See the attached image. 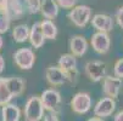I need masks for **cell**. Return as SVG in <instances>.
<instances>
[{
    "label": "cell",
    "mask_w": 123,
    "mask_h": 121,
    "mask_svg": "<svg viewBox=\"0 0 123 121\" xmlns=\"http://www.w3.org/2000/svg\"><path fill=\"white\" fill-rule=\"evenodd\" d=\"M25 81L21 78H0V105H6L12 97L23 92Z\"/></svg>",
    "instance_id": "obj_1"
},
{
    "label": "cell",
    "mask_w": 123,
    "mask_h": 121,
    "mask_svg": "<svg viewBox=\"0 0 123 121\" xmlns=\"http://www.w3.org/2000/svg\"><path fill=\"white\" fill-rule=\"evenodd\" d=\"M92 16V9L89 6L85 5H78L76 7H73L68 13V17L77 27H85L86 23L89 22Z\"/></svg>",
    "instance_id": "obj_2"
},
{
    "label": "cell",
    "mask_w": 123,
    "mask_h": 121,
    "mask_svg": "<svg viewBox=\"0 0 123 121\" xmlns=\"http://www.w3.org/2000/svg\"><path fill=\"white\" fill-rule=\"evenodd\" d=\"M40 100H42V104H43L44 109L54 113V114L56 111H59L60 104H61V96L56 90H52V89L45 90L42 93Z\"/></svg>",
    "instance_id": "obj_3"
},
{
    "label": "cell",
    "mask_w": 123,
    "mask_h": 121,
    "mask_svg": "<svg viewBox=\"0 0 123 121\" xmlns=\"http://www.w3.org/2000/svg\"><path fill=\"white\" fill-rule=\"evenodd\" d=\"M26 119L28 121H39L44 113V107L39 97H31L25 108Z\"/></svg>",
    "instance_id": "obj_4"
},
{
    "label": "cell",
    "mask_w": 123,
    "mask_h": 121,
    "mask_svg": "<svg viewBox=\"0 0 123 121\" xmlns=\"http://www.w3.org/2000/svg\"><path fill=\"white\" fill-rule=\"evenodd\" d=\"M85 73L89 79L98 82L106 76V64L100 61H92L85 64Z\"/></svg>",
    "instance_id": "obj_5"
},
{
    "label": "cell",
    "mask_w": 123,
    "mask_h": 121,
    "mask_svg": "<svg viewBox=\"0 0 123 121\" xmlns=\"http://www.w3.org/2000/svg\"><path fill=\"white\" fill-rule=\"evenodd\" d=\"M13 59H15V63L18 65L21 69H31L34 64V62H36V55H34V52L31 50V48H20L17 52L15 53L13 56Z\"/></svg>",
    "instance_id": "obj_6"
},
{
    "label": "cell",
    "mask_w": 123,
    "mask_h": 121,
    "mask_svg": "<svg viewBox=\"0 0 123 121\" xmlns=\"http://www.w3.org/2000/svg\"><path fill=\"white\" fill-rule=\"evenodd\" d=\"M122 86H123L122 79L116 76H105L102 82V91L106 95V97L115 99L118 96Z\"/></svg>",
    "instance_id": "obj_7"
},
{
    "label": "cell",
    "mask_w": 123,
    "mask_h": 121,
    "mask_svg": "<svg viewBox=\"0 0 123 121\" xmlns=\"http://www.w3.org/2000/svg\"><path fill=\"white\" fill-rule=\"evenodd\" d=\"M71 105H72V109L76 113L84 114L92 107V98L85 92H79V93L74 95V97L71 102Z\"/></svg>",
    "instance_id": "obj_8"
},
{
    "label": "cell",
    "mask_w": 123,
    "mask_h": 121,
    "mask_svg": "<svg viewBox=\"0 0 123 121\" xmlns=\"http://www.w3.org/2000/svg\"><path fill=\"white\" fill-rule=\"evenodd\" d=\"M90 42L93 48L98 53H106L110 50V45H111L110 37L107 35V33H102V32H98L93 34Z\"/></svg>",
    "instance_id": "obj_9"
},
{
    "label": "cell",
    "mask_w": 123,
    "mask_h": 121,
    "mask_svg": "<svg viewBox=\"0 0 123 121\" xmlns=\"http://www.w3.org/2000/svg\"><path fill=\"white\" fill-rule=\"evenodd\" d=\"M115 108H116L115 99L105 97L96 103V105L94 108V114L96 115V117H106L113 113Z\"/></svg>",
    "instance_id": "obj_10"
},
{
    "label": "cell",
    "mask_w": 123,
    "mask_h": 121,
    "mask_svg": "<svg viewBox=\"0 0 123 121\" xmlns=\"http://www.w3.org/2000/svg\"><path fill=\"white\" fill-rule=\"evenodd\" d=\"M45 76H46V80L49 84L51 85H61L63 82H66V80L69 79L68 74L65 73L61 68L59 67H49L46 69V73H45Z\"/></svg>",
    "instance_id": "obj_11"
},
{
    "label": "cell",
    "mask_w": 123,
    "mask_h": 121,
    "mask_svg": "<svg viewBox=\"0 0 123 121\" xmlns=\"http://www.w3.org/2000/svg\"><path fill=\"white\" fill-rule=\"evenodd\" d=\"M92 24L95 29H98V32H102V33H107L113 28V20L110 16L104 15V13H98L93 17L92 20Z\"/></svg>",
    "instance_id": "obj_12"
},
{
    "label": "cell",
    "mask_w": 123,
    "mask_h": 121,
    "mask_svg": "<svg viewBox=\"0 0 123 121\" xmlns=\"http://www.w3.org/2000/svg\"><path fill=\"white\" fill-rule=\"evenodd\" d=\"M39 9L43 16L46 17L48 20L55 18L59 13V6H57L56 0H40Z\"/></svg>",
    "instance_id": "obj_13"
},
{
    "label": "cell",
    "mask_w": 123,
    "mask_h": 121,
    "mask_svg": "<svg viewBox=\"0 0 123 121\" xmlns=\"http://www.w3.org/2000/svg\"><path fill=\"white\" fill-rule=\"evenodd\" d=\"M77 61L73 55H62L59 59V68H61L65 73L68 74L69 79H72V73H76Z\"/></svg>",
    "instance_id": "obj_14"
},
{
    "label": "cell",
    "mask_w": 123,
    "mask_h": 121,
    "mask_svg": "<svg viewBox=\"0 0 123 121\" xmlns=\"http://www.w3.org/2000/svg\"><path fill=\"white\" fill-rule=\"evenodd\" d=\"M32 46L34 48H39L42 47V45L44 44V35H43V32L40 28V22H37L32 26V28L29 29V37H28Z\"/></svg>",
    "instance_id": "obj_15"
},
{
    "label": "cell",
    "mask_w": 123,
    "mask_h": 121,
    "mask_svg": "<svg viewBox=\"0 0 123 121\" xmlns=\"http://www.w3.org/2000/svg\"><path fill=\"white\" fill-rule=\"evenodd\" d=\"M86 48H88V42L80 35L73 37L69 41V50L72 51L73 56H83L86 52Z\"/></svg>",
    "instance_id": "obj_16"
},
{
    "label": "cell",
    "mask_w": 123,
    "mask_h": 121,
    "mask_svg": "<svg viewBox=\"0 0 123 121\" xmlns=\"http://www.w3.org/2000/svg\"><path fill=\"white\" fill-rule=\"evenodd\" d=\"M20 109L16 105L12 104H6L3 107L1 115H3V121H18L20 119Z\"/></svg>",
    "instance_id": "obj_17"
},
{
    "label": "cell",
    "mask_w": 123,
    "mask_h": 121,
    "mask_svg": "<svg viewBox=\"0 0 123 121\" xmlns=\"http://www.w3.org/2000/svg\"><path fill=\"white\" fill-rule=\"evenodd\" d=\"M40 28L43 32V35L46 39H55L57 35V28L50 20H44L40 22Z\"/></svg>",
    "instance_id": "obj_18"
},
{
    "label": "cell",
    "mask_w": 123,
    "mask_h": 121,
    "mask_svg": "<svg viewBox=\"0 0 123 121\" xmlns=\"http://www.w3.org/2000/svg\"><path fill=\"white\" fill-rule=\"evenodd\" d=\"M12 35H13V39L15 41L17 42H25L28 37H29V28L27 24H18L13 28V32H12Z\"/></svg>",
    "instance_id": "obj_19"
},
{
    "label": "cell",
    "mask_w": 123,
    "mask_h": 121,
    "mask_svg": "<svg viewBox=\"0 0 123 121\" xmlns=\"http://www.w3.org/2000/svg\"><path fill=\"white\" fill-rule=\"evenodd\" d=\"M10 27V15L5 6L0 5V33L7 32Z\"/></svg>",
    "instance_id": "obj_20"
},
{
    "label": "cell",
    "mask_w": 123,
    "mask_h": 121,
    "mask_svg": "<svg viewBox=\"0 0 123 121\" xmlns=\"http://www.w3.org/2000/svg\"><path fill=\"white\" fill-rule=\"evenodd\" d=\"M113 72H115V76L116 78H119V79L123 78V58H121V59H118L116 62Z\"/></svg>",
    "instance_id": "obj_21"
},
{
    "label": "cell",
    "mask_w": 123,
    "mask_h": 121,
    "mask_svg": "<svg viewBox=\"0 0 123 121\" xmlns=\"http://www.w3.org/2000/svg\"><path fill=\"white\" fill-rule=\"evenodd\" d=\"M116 21L118 23V26L123 29V6L118 9L117 13H116Z\"/></svg>",
    "instance_id": "obj_22"
},
{
    "label": "cell",
    "mask_w": 123,
    "mask_h": 121,
    "mask_svg": "<svg viewBox=\"0 0 123 121\" xmlns=\"http://www.w3.org/2000/svg\"><path fill=\"white\" fill-rule=\"evenodd\" d=\"M78 1V0H57V3L62 6V7H72Z\"/></svg>",
    "instance_id": "obj_23"
},
{
    "label": "cell",
    "mask_w": 123,
    "mask_h": 121,
    "mask_svg": "<svg viewBox=\"0 0 123 121\" xmlns=\"http://www.w3.org/2000/svg\"><path fill=\"white\" fill-rule=\"evenodd\" d=\"M44 121H59V119L56 117V115H55V114L49 113L48 115H45V117H44Z\"/></svg>",
    "instance_id": "obj_24"
},
{
    "label": "cell",
    "mask_w": 123,
    "mask_h": 121,
    "mask_svg": "<svg viewBox=\"0 0 123 121\" xmlns=\"http://www.w3.org/2000/svg\"><path fill=\"white\" fill-rule=\"evenodd\" d=\"M115 121H123V110H121L119 113L116 114V116H115Z\"/></svg>",
    "instance_id": "obj_25"
},
{
    "label": "cell",
    "mask_w": 123,
    "mask_h": 121,
    "mask_svg": "<svg viewBox=\"0 0 123 121\" xmlns=\"http://www.w3.org/2000/svg\"><path fill=\"white\" fill-rule=\"evenodd\" d=\"M4 68H5V61L1 56H0V73L4 70Z\"/></svg>",
    "instance_id": "obj_26"
},
{
    "label": "cell",
    "mask_w": 123,
    "mask_h": 121,
    "mask_svg": "<svg viewBox=\"0 0 123 121\" xmlns=\"http://www.w3.org/2000/svg\"><path fill=\"white\" fill-rule=\"evenodd\" d=\"M88 121H102L100 117H92V119H89Z\"/></svg>",
    "instance_id": "obj_27"
},
{
    "label": "cell",
    "mask_w": 123,
    "mask_h": 121,
    "mask_svg": "<svg viewBox=\"0 0 123 121\" xmlns=\"http://www.w3.org/2000/svg\"><path fill=\"white\" fill-rule=\"evenodd\" d=\"M1 46H3V38L0 37V48H1Z\"/></svg>",
    "instance_id": "obj_28"
}]
</instances>
